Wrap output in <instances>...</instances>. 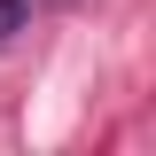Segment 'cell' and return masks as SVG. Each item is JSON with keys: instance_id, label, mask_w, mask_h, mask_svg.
Instances as JSON below:
<instances>
[{"instance_id": "cell-1", "label": "cell", "mask_w": 156, "mask_h": 156, "mask_svg": "<svg viewBox=\"0 0 156 156\" xmlns=\"http://www.w3.org/2000/svg\"><path fill=\"white\" fill-rule=\"evenodd\" d=\"M31 16H39V0H0V47L16 31H31Z\"/></svg>"}]
</instances>
